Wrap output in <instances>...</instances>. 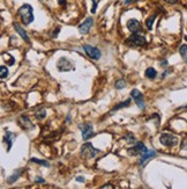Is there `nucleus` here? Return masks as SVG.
<instances>
[{
	"instance_id": "7c9ffc66",
	"label": "nucleus",
	"mask_w": 187,
	"mask_h": 189,
	"mask_svg": "<svg viewBox=\"0 0 187 189\" xmlns=\"http://www.w3.org/2000/svg\"><path fill=\"white\" fill-rule=\"evenodd\" d=\"M101 188H102V189H104V188H111V189H112V188H113V186H111V185L109 183V185H106V186H102Z\"/></svg>"
},
{
	"instance_id": "473e14b6",
	"label": "nucleus",
	"mask_w": 187,
	"mask_h": 189,
	"mask_svg": "<svg viewBox=\"0 0 187 189\" xmlns=\"http://www.w3.org/2000/svg\"><path fill=\"white\" fill-rule=\"evenodd\" d=\"M76 181H81V182H83V181H84V177L78 176V177H76Z\"/></svg>"
},
{
	"instance_id": "f8f14e48",
	"label": "nucleus",
	"mask_w": 187,
	"mask_h": 189,
	"mask_svg": "<svg viewBox=\"0 0 187 189\" xmlns=\"http://www.w3.org/2000/svg\"><path fill=\"white\" fill-rule=\"evenodd\" d=\"M127 28H128L129 32L137 33V32H140L141 30V24L137 20L131 19V20H128V22H127Z\"/></svg>"
},
{
	"instance_id": "6ab92c4d",
	"label": "nucleus",
	"mask_w": 187,
	"mask_h": 189,
	"mask_svg": "<svg viewBox=\"0 0 187 189\" xmlns=\"http://www.w3.org/2000/svg\"><path fill=\"white\" fill-rule=\"evenodd\" d=\"M179 52L183 59L185 60V63H187V45H181L179 49Z\"/></svg>"
},
{
	"instance_id": "a878e982",
	"label": "nucleus",
	"mask_w": 187,
	"mask_h": 189,
	"mask_svg": "<svg viewBox=\"0 0 187 189\" xmlns=\"http://www.w3.org/2000/svg\"><path fill=\"white\" fill-rule=\"evenodd\" d=\"M125 140L127 143H129V144H132V143H135V138H134V136H133L132 134H128V135H126Z\"/></svg>"
},
{
	"instance_id": "0eeeda50",
	"label": "nucleus",
	"mask_w": 187,
	"mask_h": 189,
	"mask_svg": "<svg viewBox=\"0 0 187 189\" xmlns=\"http://www.w3.org/2000/svg\"><path fill=\"white\" fill-rule=\"evenodd\" d=\"M79 128H80V130H81L82 137H83L84 140L89 139V138L94 135V129H93V125H91V124H88V123H86V124H81Z\"/></svg>"
},
{
	"instance_id": "5701e85b",
	"label": "nucleus",
	"mask_w": 187,
	"mask_h": 189,
	"mask_svg": "<svg viewBox=\"0 0 187 189\" xmlns=\"http://www.w3.org/2000/svg\"><path fill=\"white\" fill-rule=\"evenodd\" d=\"M0 71H1V74H0L1 79L7 78V75H8V69H7V67H6V66H1V67H0Z\"/></svg>"
},
{
	"instance_id": "393cba45",
	"label": "nucleus",
	"mask_w": 187,
	"mask_h": 189,
	"mask_svg": "<svg viewBox=\"0 0 187 189\" xmlns=\"http://www.w3.org/2000/svg\"><path fill=\"white\" fill-rule=\"evenodd\" d=\"M131 96L134 99H137V98H140V96H142V93H141L139 89H133L132 92H131Z\"/></svg>"
},
{
	"instance_id": "72a5a7b5",
	"label": "nucleus",
	"mask_w": 187,
	"mask_h": 189,
	"mask_svg": "<svg viewBox=\"0 0 187 189\" xmlns=\"http://www.w3.org/2000/svg\"><path fill=\"white\" fill-rule=\"evenodd\" d=\"M59 4H60V5H66V1H65V0H59Z\"/></svg>"
},
{
	"instance_id": "c9c22d12",
	"label": "nucleus",
	"mask_w": 187,
	"mask_h": 189,
	"mask_svg": "<svg viewBox=\"0 0 187 189\" xmlns=\"http://www.w3.org/2000/svg\"><path fill=\"white\" fill-rule=\"evenodd\" d=\"M42 1H43V0H42Z\"/></svg>"
},
{
	"instance_id": "f3484780",
	"label": "nucleus",
	"mask_w": 187,
	"mask_h": 189,
	"mask_svg": "<svg viewBox=\"0 0 187 189\" xmlns=\"http://www.w3.org/2000/svg\"><path fill=\"white\" fill-rule=\"evenodd\" d=\"M21 173H22V170L16 171V172H15L14 174H13L12 176L8 177V179H7V182H8V183H13L14 181H16V180H17V179L20 177V174H21Z\"/></svg>"
},
{
	"instance_id": "c85d7f7f",
	"label": "nucleus",
	"mask_w": 187,
	"mask_h": 189,
	"mask_svg": "<svg viewBox=\"0 0 187 189\" xmlns=\"http://www.w3.org/2000/svg\"><path fill=\"white\" fill-rule=\"evenodd\" d=\"M93 3H94V5H93V9H91V12L95 13L96 12V6H97V4H96V1H95V0H93Z\"/></svg>"
},
{
	"instance_id": "423d86ee",
	"label": "nucleus",
	"mask_w": 187,
	"mask_h": 189,
	"mask_svg": "<svg viewBox=\"0 0 187 189\" xmlns=\"http://www.w3.org/2000/svg\"><path fill=\"white\" fill-rule=\"evenodd\" d=\"M83 50H84V52H86L91 59L97 60V59L101 58V51H99V49H97L96 47L86 44V45H83Z\"/></svg>"
},
{
	"instance_id": "f257e3e1",
	"label": "nucleus",
	"mask_w": 187,
	"mask_h": 189,
	"mask_svg": "<svg viewBox=\"0 0 187 189\" xmlns=\"http://www.w3.org/2000/svg\"><path fill=\"white\" fill-rule=\"evenodd\" d=\"M17 14L21 18V21L23 24H30L34 21V13H32V7L29 4H24L22 7L17 11Z\"/></svg>"
},
{
	"instance_id": "a211bd4d",
	"label": "nucleus",
	"mask_w": 187,
	"mask_h": 189,
	"mask_svg": "<svg viewBox=\"0 0 187 189\" xmlns=\"http://www.w3.org/2000/svg\"><path fill=\"white\" fill-rule=\"evenodd\" d=\"M45 116H46V110L45 109H39V110H37L35 113V117L37 118V120H43V118H45Z\"/></svg>"
},
{
	"instance_id": "2f4dec72",
	"label": "nucleus",
	"mask_w": 187,
	"mask_h": 189,
	"mask_svg": "<svg viewBox=\"0 0 187 189\" xmlns=\"http://www.w3.org/2000/svg\"><path fill=\"white\" fill-rule=\"evenodd\" d=\"M36 181H37V182H41V183H44V182H45V181L43 180V179H41V177H36Z\"/></svg>"
},
{
	"instance_id": "bb28decb",
	"label": "nucleus",
	"mask_w": 187,
	"mask_h": 189,
	"mask_svg": "<svg viewBox=\"0 0 187 189\" xmlns=\"http://www.w3.org/2000/svg\"><path fill=\"white\" fill-rule=\"evenodd\" d=\"M181 150H187V137H185L181 142Z\"/></svg>"
},
{
	"instance_id": "7ed1b4c3",
	"label": "nucleus",
	"mask_w": 187,
	"mask_h": 189,
	"mask_svg": "<svg viewBox=\"0 0 187 189\" xmlns=\"http://www.w3.org/2000/svg\"><path fill=\"white\" fill-rule=\"evenodd\" d=\"M98 152H99V151H98L97 149H95L91 143H86V144H83L81 147V156L83 158H86V159H91V158L95 157Z\"/></svg>"
},
{
	"instance_id": "9b49d317",
	"label": "nucleus",
	"mask_w": 187,
	"mask_h": 189,
	"mask_svg": "<svg viewBox=\"0 0 187 189\" xmlns=\"http://www.w3.org/2000/svg\"><path fill=\"white\" fill-rule=\"evenodd\" d=\"M93 23H94L93 19H91V18H88L84 22H82V23L80 24V27H79V32L81 33V34H87V33H89L90 28H91Z\"/></svg>"
},
{
	"instance_id": "412c9836",
	"label": "nucleus",
	"mask_w": 187,
	"mask_h": 189,
	"mask_svg": "<svg viewBox=\"0 0 187 189\" xmlns=\"http://www.w3.org/2000/svg\"><path fill=\"white\" fill-rule=\"evenodd\" d=\"M135 103L137 105V107H139V108L143 109L144 106H146V103H144V100H143V95H142V96H140V98L135 99Z\"/></svg>"
},
{
	"instance_id": "2eb2a0df",
	"label": "nucleus",
	"mask_w": 187,
	"mask_h": 189,
	"mask_svg": "<svg viewBox=\"0 0 187 189\" xmlns=\"http://www.w3.org/2000/svg\"><path fill=\"white\" fill-rule=\"evenodd\" d=\"M156 75H157V72L154 67H148L147 70H146V77L149 79H155Z\"/></svg>"
},
{
	"instance_id": "20e7f679",
	"label": "nucleus",
	"mask_w": 187,
	"mask_h": 189,
	"mask_svg": "<svg viewBox=\"0 0 187 189\" xmlns=\"http://www.w3.org/2000/svg\"><path fill=\"white\" fill-rule=\"evenodd\" d=\"M160 142L164 146H175L178 144V137L171 134H162L160 137Z\"/></svg>"
},
{
	"instance_id": "aec40b11",
	"label": "nucleus",
	"mask_w": 187,
	"mask_h": 189,
	"mask_svg": "<svg viewBox=\"0 0 187 189\" xmlns=\"http://www.w3.org/2000/svg\"><path fill=\"white\" fill-rule=\"evenodd\" d=\"M129 103H131V100H126V101H124V102H121V103H119L118 106H116L114 108L112 109V111H116V110H118V109H120V108H124V107H127V106H129Z\"/></svg>"
},
{
	"instance_id": "cd10ccee",
	"label": "nucleus",
	"mask_w": 187,
	"mask_h": 189,
	"mask_svg": "<svg viewBox=\"0 0 187 189\" xmlns=\"http://www.w3.org/2000/svg\"><path fill=\"white\" fill-rule=\"evenodd\" d=\"M137 1H139V0H125V4L131 5V4H133V3H137Z\"/></svg>"
},
{
	"instance_id": "1a4fd4ad",
	"label": "nucleus",
	"mask_w": 187,
	"mask_h": 189,
	"mask_svg": "<svg viewBox=\"0 0 187 189\" xmlns=\"http://www.w3.org/2000/svg\"><path fill=\"white\" fill-rule=\"evenodd\" d=\"M155 156H156V151L154 150L144 151V152L141 153V158H140V160H139V164H140L141 166H143V164H146L147 160H149L150 158H154Z\"/></svg>"
},
{
	"instance_id": "ddd939ff",
	"label": "nucleus",
	"mask_w": 187,
	"mask_h": 189,
	"mask_svg": "<svg viewBox=\"0 0 187 189\" xmlns=\"http://www.w3.org/2000/svg\"><path fill=\"white\" fill-rule=\"evenodd\" d=\"M14 28H15V30L17 32V34H19V35L21 36V37H22L27 43L30 42V39H29V36H28L27 32H26V30H24L23 28L21 27L19 23H14Z\"/></svg>"
},
{
	"instance_id": "6e6552de",
	"label": "nucleus",
	"mask_w": 187,
	"mask_h": 189,
	"mask_svg": "<svg viewBox=\"0 0 187 189\" xmlns=\"http://www.w3.org/2000/svg\"><path fill=\"white\" fill-rule=\"evenodd\" d=\"M148 149L146 147V145H144L143 143H137V145L133 146V147H131V149H128L127 150V152H128L129 156H132V157H134V156H137V154H141L142 152H144V151H147Z\"/></svg>"
},
{
	"instance_id": "39448f33",
	"label": "nucleus",
	"mask_w": 187,
	"mask_h": 189,
	"mask_svg": "<svg viewBox=\"0 0 187 189\" xmlns=\"http://www.w3.org/2000/svg\"><path fill=\"white\" fill-rule=\"evenodd\" d=\"M57 67L59 71L61 72H68L73 69V63L70 62V59H67L66 57H61L57 63Z\"/></svg>"
},
{
	"instance_id": "dca6fc26",
	"label": "nucleus",
	"mask_w": 187,
	"mask_h": 189,
	"mask_svg": "<svg viewBox=\"0 0 187 189\" xmlns=\"http://www.w3.org/2000/svg\"><path fill=\"white\" fill-rule=\"evenodd\" d=\"M155 20H156V14L155 15L149 16L148 19H147V21H146V26H147V28H148V30H151L152 29V24H154V22H155Z\"/></svg>"
},
{
	"instance_id": "9d476101",
	"label": "nucleus",
	"mask_w": 187,
	"mask_h": 189,
	"mask_svg": "<svg viewBox=\"0 0 187 189\" xmlns=\"http://www.w3.org/2000/svg\"><path fill=\"white\" fill-rule=\"evenodd\" d=\"M19 124L22 126L23 129H27V130H32V129L35 128L34 123L31 122L27 116H21V117L19 118Z\"/></svg>"
},
{
	"instance_id": "4be33fe9",
	"label": "nucleus",
	"mask_w": 187,
	"mask_h": 189,
	"mask_svg": "<svg viewBox=\"0 0 187 189\" xmlns=\"http://www.w3.org/2000/svg\"><path fill=\"white\" fill-rule=\"evenodd\" d=\"M30 161L31 162H36V164H39V165H44L45 167H49V166H50L49 161H46V160H39V159H36V158H32Z\"/></svg>"
},
{
	"instance_id": "4468645a",
	"label": "nucleus",
	"mask_w": 187,
	"mask_h": 189,
	"mask_svg": "<svg viewBox=\"0 0 187 189\" xmlns=\"http://www.w3.org/2000/svg\"><path fill=\"white\" fill-rule=\"evenodd\" d=\"M13 137H14V134H12V132H7L6 136H5V138H4V140L7 143V151H9L11 149H12Z\"/></svg>"
},
{
	"instance_id": "f704fd0d",
	"label": "nucleus",
	"mask_w": 187,
	"mask_h": 189,
	"mask_svg": "<svg viewBox=\"0 0 187 189\" xmlns=\"http://www.w3.org/2000/svg\"><path fill=\"white\" fill-rule=\"evenodd\" d=\"M162 65H164V66H166V65H168V62H166V60H164V62H162Z\"/></svg>"
},
{
	"instance_id": "b1692460",
	"label": "nucleus",
	"mask_w": 187,
	"mask_h": 189,
	"mask_svg": "<svg viewBox=\"0 0 187 189\" xmlns=\"http://www.w3.org/2000/svg\"><path fill=\"white\" fill-rule=\"evenodd\" d=\"M125 86H126V83H125L122 79L116 81V88H117V89H121V88H124Z\"/></svg>"
},
{
	"instance_id": "c756f323",
	"label": "nucleus",
	"mask_w": 187,
	"mask_h": 189,
	"mask_svg": "<svg viewBox=\"0 0 187 189\" xmlns=\"http://www.w3.org/2000/svg\"><path fill=\"white\" fill-rule=\"evenodd\" d=\"M164 1H166L168 4H177L178 3V0H164Z\"/></svg>"
},
{
	"instance_id": "f03ea898",
	"label": "nucleus",
	"mask_w": 187,
	"mask_h": 189,
	"mask_svg": "<svg viewBox=\"0 0 187 189\" xmlns=\"http://www.w3.org/2000/svg\"><path fill=\"white\" fill-rule=\"evenodd\" d=\"M126 43L128 44V45H131V47H134V45H137V47H144L147 44V41L144 38V36L139 35L137 33H133L132 35L126 39Z\"/></svg>"
}]
</instances>
